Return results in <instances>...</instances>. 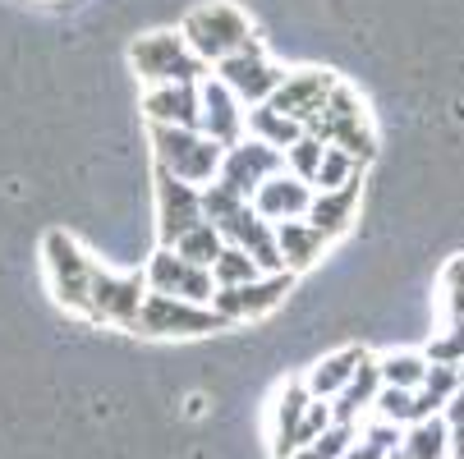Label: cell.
Segmentation results:
<instances>
[{"label": "cell", "instance_id": "1", "mask_svg": "<svg viewBox=\"0 0 464 459\" xmlns=\"http://www.w3.org/2000/svg\"><path fill=\"white\" fill-rule=\"evenodd\" d=\"M92 272H97V257L83 253L70 230H46L42 234V276H46V294H51L55 308L88 321Z\"/></svg>", "mask_w": 464, "mask_h": 459}, {"label": "cell", "instance_id": "2", "mask_svg": "<svg viewBox=\"0 0 464 459\" xmlns=\"http://www.w3.org/2000/svg\"><path fill=\"white\" fill-rule=\"evenodd\" d=\"M179 33H184V42L193 46V55L203 60L208 70L212 64H226L230 55H239V51H248L257 42L253 37V19L239 5H230V0H208V5L188 10Z\"/></svg>", "mask_w": 464, "mask_h": 459}, {"label": "cell", "instance_id": "3", "mask_svg": "<svg viewBox=\"0 0 464 459\" xmlns=\"http://www.w3.org/2000/svg\"><path fill=\"white\" fill-rule=\"evenodd\" d=\"M129 70L139 74L143 88H175V83H203L208 64L193 55V46L184 42V33H143L129 46Z\"/></svg>", "mask_w": 464, "mask_h": 459}, {"label": "cell", "instance_id": "4", "mask_svg": "<svg viewBox=\"0 0 464 459\" xmlns=\"http://www.w3.org/2000/svg\"><path fill=\"white\" fill-rule=\"evenodd\" d=\"M308 134H313V139H322L326 148L350 152V157H354V161H363V166L377 157V124H372V115H368L363 97H359L350 83H336V92L326 97L322 115L308 124Z\"/></svg>", "mask_w": 464, "mask_h": 459}, {"label": "cell", "instance_id": "5", "mask_svg": "<svg viewBox=\"0 0 464 459\" xmlns=\"http://www.w3.org/2000/svg\"><path fill=\"white\" fill-rule=\"evenodd\" d=\"M152 157L161 170H170L175 179L208 188L217 184L221 166H226V148L217 139H208L203 129H152Z\"/></svg>", "mask_w": 464, "mask_h": 459}, {"label": "cell", "instance_id": "6", "mask_svg": "<svg viewBox=\"0 0 464 459\" xmlns=\"http://www.w3.org/2000/svg\"><path fill=\"white\" fill-rule=\"evenodd\" d=\"M230 317H221L208 303H188V299H170V294H148L139 321H134V336L148 340H193V336H217L230 331Z\"/></svg>", "mask_w": 464, "mask_h": 459}, {"label": "cell", "instance_id": "7", "mask_svg": "<svg viewBox=\"0 0 464 459\" xmlns=\"http://www.w3.org/2000/svg\"><path fill=\"white\" fill-rule=\"evenodd\" d=\"M148 276L143 272H115L106 262H97L92 272V299H88V321L97 326H120V331H134V321L148 303Z\"/></svg>", "mask_w": 464, "mask_h": 459}, {"label": "cell", "instance_id": "8", "mask_svg": "<svg viewBox=\"0 0 464 459\" xmlns=\"http://www.w3.org/2000/svg\"><path fill=\"white\" fill-rule=\"evenodd\" d=\"M203 221H208L203 188H193V184H184V179H175L170 170L157 166V239H161V248H175Z\"/></svg>", "mask_w": 464, "mask_h": 459}, {"label": "cell", "instance_id": "9", "mask_svg": "<svg viewBox=\"0 0 464 459\" xmlns=\"http://www.w3.org/2000/svg\"><path fill=\"white\" fill-rule=\"evenodd\" d=\"M143 276H148V290H152V294L208 303V308H212V299H217V276H212L208 267H193V262L179 257L175 248H157V253L148 257Z\"/></svg>", "mask_w": 464, "mask_h": 459}, {"label": "cell", "instance_id": "10", "mask_svg": "<svg viewBox=\"0 0 464 459\" xmlns=\"http://www.w3.org/2000/svg\"><path fill=\"white\" fill-rule=\"evenodd\" d=\"M217 79H221V83H226V88L253 110V106H267V101L281 92L285 70H281V64H272L267 51L253 42L248 51H239V55H230L226 64H217Z\"/></svg>", "mask_w": 464, "mask_h": 459}, {"label": "cell", "instance_id": "11", "mask_svg": "<svg viewBox=\"0 0 464 459\" xmlns=\"http://www.w3.org/2000/svg\"><path fill=\"white\" fill-rule=\"evenodd\" d=\"M281 170H285V152H276V148H267V143H257V139H244V143L226 148V166H221L217 184L230 188L235 198L253 203V193L267 184L272 175H281Z\"/></svg>", "mask_w": 464, "mask_h": 459}, {"label": "cell", "instance_id": "12", "mask_svg": "<svg viewBox=\"0 0 464 459\" xmlns=\"http://www.w3.org/2000/svg\"><path fill=\"white\" fill-rule=\"evenodd\" d=\"M295 290V276L290 272H276V276H257L248 285H235V290H217L212 308L221 317H230L235 326L239 321H262L267 312H276L285 303V294Z\"/></svg>", "mask_w": 464, "mask_h": 459}, {"label": "cell", "instance_id": "13", "mask_svg": "<svg viewBox=\"0 0 464 459\" xmlns=\"http://www.w3.org/2000/svg\"><path fill=\"white\" fill-rule=\"evenodd\" d=\"M198 101H203V120H198V129H203L208 139H217L221 148H235V143L248 139V110L217 74H208L203 83H198Z\"/></svg>", "mask_w": 464, "mask_h": 459}, {"label": "cell", "instance_id": "14", "mask_svg": "<svg viewBox=\"0 0 464 459\" xmlns=\"http://www.w3.org/2000/svg\"><path fill=\"white\" fill-rule=\"evenodd\" d=\"M336 74H326V70H295V74H285V83H281V92L267 101V106H276L281 115H290L295 124H313L317 115H322V106H326V97L336 92Z\"/></svg>", "mask_w": 464, "mask_h": 459}, {"label": "cell", "instance_id": "15", "mask_svg": "<svg viewBox=\"0 0 464 459\" xmlns=\"http://www.w3.org/2000/svg\"><path fill=\"white\" fill-rule=\"evenodd\" d=\"M313 198H317L313 184H304L299 175L281 170V175H272L267 184L253 193V212L267 221V225H285V221H304L308 207H313Z\"/></svg>", "mask_w": 464, "mask_h": 459}, {"label": "cell", "instance_id": "16", "mask_svg": "<svg viewBox=\"0 0 464 459\" xmlns=\"http://www.w3.org/2000/svg\"><path fill=\"white\" fill-rule=\"evenodd\" d=\"M313 390L304 377L285 381V390L272 405V454L276 459H290L299 445H304V423H308V409H313Z\"/></svg>", "mask_w": 464, "mask_h": 459}, {"label": "cell", "instance_id": "17", "mask_svg": "<svg viewBox=\"0 0 464 459\" xmlns=\"http://www.w3.org/2000/svg\"><path fill=\"white\" fill-rule=\"evenodd\" d=\"M143 115H148V124H152V129H198V120H203L198 83L148 88V92H143Z\"/></svg>", "mask_w": 464, "mask_h": 459}, {"label": "cell", "instance_id": "18", "mask_svg": "<svg viewBox=\"0 0 464 459\" xmlns=\"http://www.w3.org/2000/svg\"><path fill=\"white\" fill-rule=\"evenodd\" d=\"M372 354L363 349V345H341V349H331V354H322L308 372H304V381H308V390L317 400H336L341 390L359 377V368L368 363Z\"/></svg>", "mask_w": 464, "mask_h": 459}, {"label": "cell", "instance_id": "19", "mask_svg": "<svg viewBox=\"0 0 464 459\" xmlns=\"http://www.w3.org/2000/svg\"><path fill=\"white\" fill-rule=\"evenodd\" d=\"M276 248H281V272L304 276L308 267H317V262H322V253L331 248V239L304 216V221L276 225Z\"/></svg>", "mask_w": 464, "mask_h": 459}, {"label": "cell", "instance_id": "20", "mask_svg": "<svg viewBox=\"0 0 464 459\" xmlns=\"http://www.w3.org/2000/svg\"><path fill=\"white\" fill-rule=\"evenodd\" d=\"M359 198H363V179H354V184H345V188H336V193H317L313 198V207H308V221L336 244L341 234H350V225L359 221Z\"/></svg>", "mask_w": 464, "mask_h": 459}, {"label": "cell", "instance_id": "21", "mask_svg": "<svg viewBox=\"0 0 464 459\" xmlns=\"http://www.w3.org/2000/svg\"><path fill=\"white\" fill-rule=\"evenodd\" d=\"M377 396H382V368H377V359H368V363L359 368V377L341 390L336 400H331V414H336V423H345V427H359L363 414L372 418Z\"/></svg>", "mask_w": 464, "mask_h": 459}, {"label": "cell", "instance_id": "22", "mask_svg": "<svg viewBox=\"0 0 464 459\" xmlns=\"http://www.w3.org/2000/svg\"><path fill=\"white\" fill-rule=\"evenodd\" d=\"M304 134H308V129L295 124L290 115H281L276 106H253V110H248V139L267 143V148H276V152H290Z\"/></svg>", "mask_w": 464, "mask_h": 459}, {"label": "cell", "instance_id": "23", "mask_svg": "<svg viewBox=\"0 0 464 459\" xmlns=\"http://www.w3.org/2000/svg\"><path fill=\"white\" fill-rule=\"evenodd\" d=\"M395 459H450V423H446V414L405 427V441H401V454Z\"/></svg>", "mask_w": 464, "mask_h": 459}, {"label": "cell", "instance_id": "24", "mask_svg": "<svg viewBox=\"0 0 464 459\" xmlns=\"http://www.w3.org/2000/svg\"><path fill=\"white\" fill-rule=\"evenodd\" d=\"M382 368V386H395V390H423L432 363L423 349H395V354H382L377 359Z\"/></svg>", "mask_w": 464, "mask_h": 459}, {"label": "cell", "instance_id": "25", "mask_svg": "<svg viewBox=\"0 0 464 459\" xmlns=\"http://www.w3.org/2000/svg\"><path fill=\"white\" fill-rule=\"evenodd\" d=\"M175 253H179V257H188L193 267H208V272H212V267H217V257L226 253V234H221L212 221H203L198 230H188V234L175 244Z\"/></svg>", "mask_w": 464, "mask_h": 459}, {"label": "cell", "instance_id": "26", "mask_svg": "<svg viewBox=\"0 0 464 459\" xmlns=\"http://www.w3.org/2000/svg\"><path fill=\"white\" fill-rule=\"evenodd\" d=\"M363 161H354L350 152H341V148H326V157H322V170H317V179H313V188L317 193H336V188H345V184H354V179H363Z\"/></svg>", "mask_w": 464, "mask_h": 459}, {"label": "cell", "instance_id": "27", "mask_svg": "<svg viewBox=\"0 0 464 459\" xmlns=\"http://www.w3.org/2000/svg\"><path fill=\"white\" fill-rule=\"evenodd\" d=\"M212 276H217V290H235V285H248V281H257V276H267L257 267V262L244 253V248H235V244H226V253L217 257V267H212Z\"/></svg>", "mask_w": 464, "mask_h": 459}, {"label": "cell", "instance_id": "28", "mask_svg": "<svg viewBox=\"0 0 464 459\" xmlns=\"http://www.w3.org/2000/svg\"><path fill=\"white\" fill-rule=\"evenodd\" d=\"M354 436H359V427H345V423H336V427H326L317 441L299 445L290 459H345V454H350V445H354Z\"/></svg>", "mask_w": 464, "mask_h": 459}, {"label": "cell", "instance_id": "29", "mask_svg": "<svg viewBox=\"0 0 464 459\" xmlns=\"http://www.w3.org/2000/svg\"><path fill=\"white\" fill-rule=\"evenodd\" d=\"M437 290H441V312H446V321H464V253H455L446 267H441Z\"/></svg>", "mask_w": 464, "mask_h": 459}, {"label": "cell", "instance_id": "30", "mask_svg": "<svg viewBox=\"0 0 464 459\" xmlns=\"http://www.w3.org/2000/svg\"><path fill=\"white\" fill-rule=\"evenodd\" d=\"M322 157H326V143H322V139H313V134H304V139L285 152V170H290V175H299L304 184H313V179H317V170H322Z\"/></svg>", "mask_w": 464, "mask_h": 459}, {"label": "cell", "instance_id": "31", "mask_svg": "<svg viewBox=\"0 0 464 459\" xmlns=\"http://www.w3.org/2000/svg\"><path fill=\"white\" fill-rule=\"evenodd\" d=\"M428 363H446V368H464V321H446L441 336L428 340Z\"/></svg>", "mask_w": 464, "mask_h": 459}, {"label": "cell", "instance_id": "32", "mask_svg": "<svg viewBox=\"0 0 464 459\" xmlns=\"http://www.w3.org/2000/svg\"><path fill=\"white\" fill-rule=\"evenodd\" d=\"M446 423H450V459H464V390L450 400Z\"/></svg>", "mask_w": 464, "mask_h": 459}, {"label": "cell", "instance_id": "33", "mask_svg": "<svg viewBox=\"0 0 464 459\" xmlns=\"http://www.w3.org/2000/svg\"><path fill=\"white\" fill-rule=\"evenodd\" d=\"M459 381H464V368H459Z\"/></svg>", "mask_w": 464, "mask_h": 459}]
</instances>
